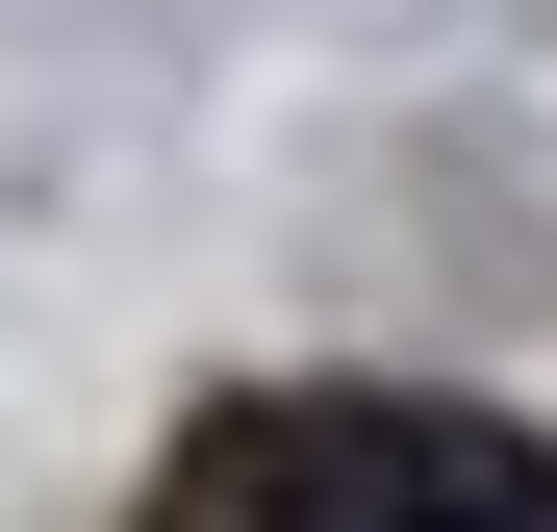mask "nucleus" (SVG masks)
<instances>
[{
  "instance_id": "obj_1",
  "label": "nucleus",
  "mask_w": 557,
  "mask_h": 532,
  "mask_svg": "<svg viewBox=\"0 0 557 532\" xmlns=\"http://www.w3.org/2000/svg\"><path fill=\"white\" fill-rule=\"evenodd\" d=\"M152 532H557V457L507 406H406V381H253L152 457Z\"/></svg>"
}]
</instances>
